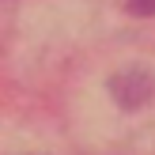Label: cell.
Masks as SVG:
<instances>
[{"label": "cell", "mask_w": 155, "mask_h": 155, "mask_svg": "<svg viewBox=\"0 0 155 155\" xmlns=\"http://www.w3.org/2000/svg\"><path fill=\"white\" fill-rule=\"evenodd\" d=\"M133 15H155V0H125Z\"/></svg>", "instance_id": "6da1fadb"}]
</instances>
